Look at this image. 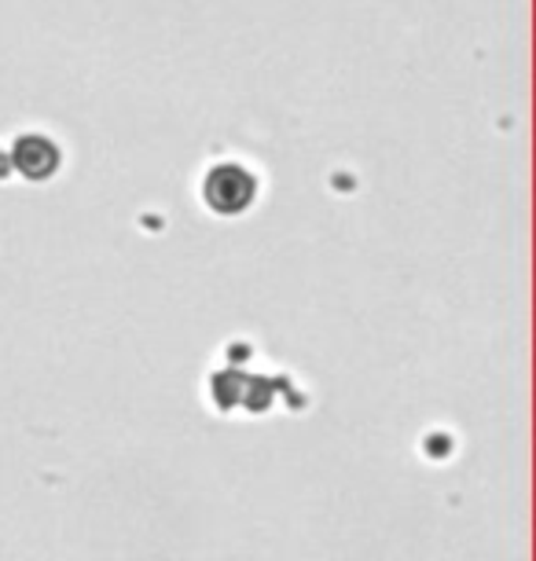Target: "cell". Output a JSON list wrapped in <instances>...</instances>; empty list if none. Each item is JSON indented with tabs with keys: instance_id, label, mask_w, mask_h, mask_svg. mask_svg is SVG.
Wrapping results in <instances>:
<instances>
[{
	"instance_id": "cell-1",
	"label": "cell",
	"mask_w": 536,
	"mask_h": 561,
	"mask_svg": "<svg viewBox=\"0 0 536 561\" xmlns=\"http://www.w3.org/2000/svg\"><path fill=\"white\" fill-rule=\"evenodd\" d=\"M250 198H254V176L243 165H217L206 176V203L217 214H239L250 206Z\"/></svg>"
}]
</instances>
